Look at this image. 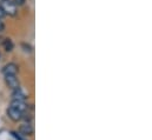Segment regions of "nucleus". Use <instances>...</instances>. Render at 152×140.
<instances>
[{"label": "nucleus", "mask_w": 152, "mask_h": 140, "mask_svg": "<svg viewBox=\"0 0 152 140\" xmlns=\"http://www.w3.org/2000/svg\"><path fill=\"white\" fill-rule=\"evenodd\" d=\"M0 7L5 12V14H8V15L17 14V6L12 2V0H2L0 4Z\"/></svg>", "instance_id": "f257e3e1"}, {"label": "nucleus", "mask_w": 152, "mask_h": 140, "mask_svg": "<svg viewBox=\"0 0 152 140\" xmlns=\"http://www.w3.org/2000/svg\"><path fill=\"white\" fill-rule=\"evenodd\" d=\"M7 115H8V118H10L11 120H13V121H19V120L23 119V113L19 112L18 109L13 108V107H8V108H7Z\"/></svg>", "instance_id": "f03ea898"}, {"label": "nucleus", "mask_w": 152, "mask_h": 140, "mask_svg": "<svg viewBox=\"0 0 152 140\" xmlns=\"http://www.w3.org/2000/svg\"><path fill=\"white\" fill-rule=\"evenodd\" d=\"M5 81L10 88L12 90L19 88V80L15 75H5Z\"/></svg>", "instance_id": "7ed1b4c3"}, {"label": "nucleus", "mask_w": 152, "mask_h": 140, "mask_svg": "<svg viewBox=\"0 0 152 140\" xmlns=\"http://www.w3.org/2000/svg\"><path fill=\"white\" fill-rule=\"evenodd\" d=\"M19 132H20L23 136H32L33 132H34V130H33V126H32L30 122H26V124L20 125Z\"/></svg>", "instance_id": "20e7f679"}, {"label": "nucleus", "mask_w": 152, "mask_h": 140, "mask_svg": "<svg viewBox=\"0 0 152 140\" xmlns=\"http://www.w3.org/2000/svg\"><path fill=\"white\" fill-rule=\"evenodd\" d=\"M17 72H18V66H17L15 64H13V63L7 64V65L2 69V73H4L5 75H15Z\"/></svg>", "instance_id": "39448f33"}, {"label": "nucleus", "mask_w": 152, "mask_h": 140, "mask_svg": "<svg viewBox=\"0 0 152 140\" xmlns=\"http://www.w3.org/2000/svg\"><path fill=\"white\" fill-rule=\"evenodd\" d=\"M10 107H13V108L18 109V111L21 112V113H24L25 111H27V105H26L24 101H20V100H12Z\"/></svg>", "instance_id": "423d86ee"}, {"label": "nucleus", "mask_w": 152, "mask_h": 140, "mask_svg": "<svg viewBox=\"0 0 152 140\" xmlns=\"http://www.w3.org/2000/svg\"><path fill=\"white\" fill-rule=\"evenodd\" d=\"M12 97H13V100H20V101H24V100L27 98V96L20 90V87L17 88V90H13Z\"/></svg>", "instance_id": "0eeeda50"}, {"label": "nucleus", "mask_w": 152, "mask_h": 140, "mask_svg": "<svg viewBox=\"0 0 152 140\" xmlns=\"http://www.w3.org/2000/svg\"><path fill=\"white\" fill-rule=\"evenodd\" d=\"M2 45H4V47H5V50H6L7 52H11V51L13 50V47H14V45H13V42H12L11 39H5V40L2 41Z\"/></svg>", "instance_id": "6e6552de"}, {"label": "nucleus", "mask_w": 152, "mask_h": 140, "mask_svg": "<svg viewBox=\"0 0 152 140\" xmlns=\"http://www.w3.org/2000/svg\"><path fill=\"white\" fill-rule=\"evenodd\" d=\"M21 47L24 48L25 52H32V47L30 45H27V44H21Z\"/></svg>", "instance_id": "1a4fd4ad"}, {"label": "nucleus", "mask_w": 152, "mask_h": 140, "mask_svg": "<svg viewBox=\"0 0 152 140\" xmlns=\"http://www.w3.org/2000/svg\"><path fill=\"white\" fill-rule=\"evenodd\" d=\"M12 2H13L15 6H23L26 1H25V0H12Z\"/></svg>", "instance_id": "9d476101"}, {"label": "nucleus", "mask_w": 152, "mask_h": 140, "mask_svg": "<svg viewBox=\"0 0 152 140\" xmlns=\"http://www.w3.org/2000/svg\"><path fill=\"white\" fill-rule=\"evenodd\" d=\"M4 30H5V25H4V23H2V21H0V33H1V32H4Z\"/></svg>", "instance_id": "9b49d317"}, {"label": "nucleus", "mask_w": 152, "mask_h": 140, "mask_svg": "<svg viewBox=\"0 0 152 140\" xmlns=\"http://www.w3.org/2000/svg\"><path fill=\"white\" fill-rule=\"evenodd\" d=\"M5 15H6V14H5V12H4V11H2V8L0 7V19H2Z\"/></svg>", "instance_id": "f8f14e48"}, {"label": "nucleus", "mask_w": 152, "mask_h": 140, "mask_svg": "<svg viewBox=\"0 0 152 140\" xmlns=\"http://www.w3.org/2000/svg\"><path fill=\"white\" fill-rule=\"evenodd\" d=\"M1 1H2V0H0V4H1Z\"/></svg>", "instance_id": "ddd939ff"}]
</instances>
